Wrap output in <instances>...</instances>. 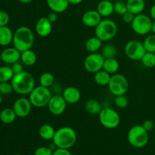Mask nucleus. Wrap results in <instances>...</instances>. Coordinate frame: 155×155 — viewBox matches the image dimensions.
I'll use <instances>...</instances> for the list:
<instances>
[{
  "label": "nucleus",
  "mask_w": 155,
  "mask_h": 155,
  "mask_svg": "<svg viewBox=\"0 0 155 155\" xmlns=\"http://www.w3.org/2000/svg\"><path fill=\"white\" fill-rule=\"evenodd\" d=\"M34 33L28 27L22 26L14 32L12 44L21 52L25 50L31 49L34 44Z\"/></svg>",
  "instance_id": "nucleus-1"
},
{
  "label": "nucleus",
  "mask_w": 155,
  "mask_h": 155,
  "mask_svg": "<svg viewBox=\"0 0 155 155\" xmlns=\"http://www.w3.org/2000/svg\"><path fill=\"white\" fill-rule=\"evenodd\" d=\"M14 92L21 95H29L35 86V79L31 74L27 71H23L20 74H15L11 80Z\"/></svg>",
  "instance_id": "nucleus-2"
},
{
  "label": "nucleus",
  "mask_w": 155,
  "mask_h": 155,
  "mask_svg": "<svg viewBox=\"0 0 155 155\" xmlns=\"http://www.w3.org/2000/svg\"><path fill=\"white\" fill-rule=\"evenodd\" d=\"M77 139V133L72 127H62L56 130L52 141L56 148L70 149L75 145Z\"/></svg>",
  "instance_id": "nucleus-3"
},
{
  "label": "nucleus",
  "mask_w": 155,
  "mask_h": 155,
  "mask_svg": "<svg viewBox=\"0 0 155 155\" xmlns=\"http://www.w3.org/2000/svg\"><path fill=\"white\" fill-rule=\"evenodd\" d=\"M127 140L131 146L136 148H142L146 146L149 141L148 132L142 125H135L128 131Z\"/></svg>",
  "instance_id": "nucleus-4"
},
{
  "label": "nucleus",
  "mask_w": 155,
  "mask_h": 155,
  "mask_svg": "<svg viewBox=\"0 0 155 155\" xmlns=\"http://www.w3.org/2000/svg\"><path fill=\"white\" fill-rule=\"evenodd\" d=\"M117 33V25L111 19L101 20L95 28V34L102 42H107L113 39Z\"/></svg>",
  "instance_id": "nucleus-5"
},
{
  "label": "nucleus",
  "mask_w": 155,
  "mask_h": 155,
  "mask_svg": "<svg viewBox=\"0 0 155 155\" xmlns=\"http://www.w3.org/2000/svg\"><path fill=\"white\" fill-rule=\"evenodd\" d=\"M51 96L52 95L48 88L39 85L36 86L29 94V99L33 107L40 108L48 105Z\"/></svg>",
  "instance_id": "nucleus-6"
},
{
  "label": "nucleus",
  "mask_w": 155,
  "mask_h": 155,
  "mask_svg": "<svg viewBox=\"0 0 155 155\" xmlns=\"http://www.w3.org/2000/svg\"><path fill=\"white\" fill-rule=\"evenodd\" d=\"M98 119L100 124L109 130L117 128L120 124V116L111 107H103L98 114Z\"/></svg>",
  "instance_id": "nucleus-7"
},
{
  "label": "nucleus",
  "mask_w": 155,
  "mask_h": 155,
  "mask_svg": "<svg viewBox=\"0 0 155 155\" xmlns=\"http://www.w3.org/2000/svg\"><path fill=\"white\" fill-rule=\"evenodd\" d=\"M107 86L111 94L115 96H118L127 93L129 89V82L125 76L114 74L110 77Z\"/></svg>",
  "instance_id": "nucleus-8"
},
{
  "label": "nucleus",
  "mask_w": 155,
  "mask_h": 155,
  "mask_svg": "<svg viewBox=\"0 0 155 155\" xmlns=\"http://www.w3.org/2000/svg\"><path fill=\"white\" fill-rule=\"evenodd\" d=\"M152 21L151 18L144 14H139L135 16L131 26L133 31L138 35L144 36L151 32Z\"/></svg>",
  "instance_id": "nucleus-9"
},
{
  "label": "nucleus",
  "mask_w": 155,
  "mask_h": 155,
  "mask_svg": "<svg viewBox=\"0 0 155 155\" xmlns=\"http://www.w3.org/2000/svg\"><path fill=\"white\" fill-rule=\"evenodd\" d=\"M124 52L129 59L133 61H141L146 52L143 42L138 40H130L124 47Z\"/></svg>",
  "instance_id": "nucleus-10"
},
{
  "label": "nucleus",
  "mask_w": 155,
  "mask_h": 155,
  "mask_svg": "<svg viewBox=\"0 0 155 155\" xmlns=\"http://www.w3.org/2000/svg\"><path fill=\"white\" fill-rule=\"evenodd\" d=\"M104 58L101 53H90L84 60V68L89 73L95 74L103 69Z\"/></svg>",
  "instance_id": "nucleus-11"
},
{
  "label": "nucleus",
  "mask_w": 155,
  "mask_h": 155,
  "mask_svg": "<svg viewBox=\"0 0 155 155\" xmlns=\"http://www.w3.org/2000/svg\"><path fill=\"white\" fill-rule=\"evenodd\" d=\"M32 107L33 105L29 98L21 97L15 101L12 108L14 109L18 117L24 118L30 114Z\"/></svg>",
  "instance_id": "nucleus-12"
},
{
  "label": "nucleus",
  "mask_w": 155,
  "mask_h": 155,
  "mask_svg": "<svg viewBox=\"0 0 155 155\" xmlns=\"http://www.w3.org/2000/svg\"><path fill=\"white\" fill-rule=\"evenodd\" d=\"M67 104L68 103L62 95H54L51 96L47 107L51 114L54 116H60L66 110Z\"/></svg>",
  "instance_id": "nucleus-13"
},
{
  "label": "nucleus",
  "mask_w": 155,
  "mask_h": 155,
  "mask_svg": "<svg viewBox=\"0 0 155 155\" xmlns=\"http://www.w3.org/2000/svg\"><path fill=\"white\" fill-rule=\"evenodd\" d=\"M2 61L7 64H12L21 59V51L15 47H6L1 51Z\"/></svg>",
  "instance_id": "nucleus-14"
},
{
  "label": "nucleus",
  "mask_w": 155,
  "mask_h": 155,
  "mask_svg": "<svg viewBox=\"0 0 155 155\" xmlns=\"http://www.w3.org/2000/svg\"><path fill=\"white\" fill-rule=\"evenodd\" d=\"M102 20V17L97 10H89L85 12L82 16V22L88 27H95Z\"/></svg>",
  "instance_id": "nucleus-15"
},
{
  "label": "nucleus",
  "mask_w": 155,
  "mask_h": 155,
  "mask_svg": "<svg viewBox=\"0 0 155 155\" xmlns=\"http://www.w3.org/2000/svg\"><path fill=\"white\" fill-rule=\"evenodd\" d=\"M52 31V24L47 17H42L36 24V32L41 37H47Z\"/></svg>",
  "instance_id": "nucleus-16"
},
{
  "label": "nucleus",
  "mask_w": 155,
  "mask_h": 155,
  "mask_svg": "<svg viewBox=\"0 0 155 155\" xmlns=\"http://www.w3.org/2000/svg\"><path fill=\"white\" fill-rule=\"evenodd\" d=\"M62 96L68 104H74L80 101L81 98V92L74 86H68L63 90Z\"/></svg>",
  "instance_id": "nucleus-17"
},
{
  "label": "nucleus",
  "mask_w": 155,
  "mask_h": 155,
  "mask_svg": "<svg viewBox=\"0 0 155 155\" xmlns=\"http://www.w3.org/2000/svg\"><path fill=\"white\" fill-rule=\"evenodd\" d=\"M46 3L50 10L57 14L66 12L70 5L68 0H46Z\"/></svg>",
  "instance_id": "nucleus-18"
},
{
  "label": "nucleus",
  "mask_w": 155,
  "mask_h": 155,
  "mask_svg": "<svg viewBox=\"0 0 155 155\" xmlns=\"http://www.w3.org/2000/svg\"><path fill=\"white\" fill-rule=\"evenodd\" d=\"M96 10L101 17L107 18L114 12V3L107 0H101L98 2Z\"/></svg>",
  "instance_id": "nucleus-19"
},
{
  "label": "nucleus",
  "mask_w": 155,
  "mask_h": 155,
  "mask_svg": "<svg viewBox=\"0 0 155 155\" xmlns=\"http://www.w3.org/2000/svg\"><path fill=\"white\" fill-rule=\"evenodd\" d=\"M14 33L8 26L0 27V45L8 46L13 41Z\"/></svg>",
  "instance_id": "nucleus-20"
},
{
  "label": "nucleus",
  "mask_w": 155,
  "mask_h": 155,
  "mask_svg": "<svg viewBox=\"0 0 155 155\" xmlns=\"http://www.w3.org/2000/svg\"><path fill=\"white\" fill-rule=\"evenodd\" d=\"M126 3L128 12L134 15L142 14L145 8V0H127Z\"/></svg>",
  "instance_id": "nucleus-21"
},
{
  "label": "nucleus",
  "mask_w": 155,
  "mask_h": 155,
  "mask_svg": "<svg viewBox=\"0 0 155 155\" xmlns=\"http://www.w3.org/2000/svg\"><path fill=\"white\" fill-rule=\"evenodd\" d=\"M20 61L25 66L31 67L33 66L36 63L37 56H36V53L32 49L25 50V51L21 52V59H20Z\"/></svg>",
  "instance_id": "nucleus-22"
},
{
  "label": "nucleus",
  "mask_w": 155,
  "mask_h": 155,
  "mask_svg": "<svg viewBox=\"0 0 155 155\" xmlns=\"http://www.w3.org/2000/svg\"><path fill=\"white\" fill-rule=\"evenodd\" d=\"M18 117L13 108L6 107L0 112V121L5 124H11Z\"/></svg>",
  "instance_id": "nucleus-23"
},
{
  "label": "nucleus",
  "mask_w": 155,
  "mask_h": 155,
  "mask_svg": "<svg viewBox=\"0 0 155 155\" xmlns=\"http://www.w3.org/2000/svg\"><path fill=\"white\" fill-rule=\"evenodd\" d=\"M55 131L54 127L50 124H43L39 129V136L44 140H52L55 134Z\"/></svg>",
  "instance_id": "nucleus-24"
},
{
  "label": "nucleus",
  "mask_w": 155,
  "mask_h": 155,
  "mask_svg": "<svg viewBox=\"0 0 155 155\" xmlns=\"http://www.w3.org/2000/svg\"><path fill=\"white\" fill-rule=\"evenodd\" d=\"M85 47L89 52H97L102 47V41L96 36H92L86 40V43H85Z\"/></svg>",
  "instance_id": "nucleus-25"
},
{
  "label": "nucleus",
  "mask_w": 155,
  "mask_h": 155,
  "mask_svg": "<svg viewBox=\"0 0 155 155\" xmlns=\"http://www.w3.org/2000/svg\"><path fill=\"white\" fill-rule=\"evenodd\" d=\"M102 108L101 103L95 99L87 100L85 104V109L89 114L98 115Z\"/></svg>",
  "instance_id": "nucleus-26"
},
{
  "label": "nucleus",
  "mask_w": 155,
  "mask_h": 155,
  "mask_svg": "<svg viewBox=\"0 0 155 155\" xmlns=\"http://www.w3.org/2000/svg\"><path fill=\"white\" fill-rule=\"evenodd\" d=\"M120 68V63L115 58L104 59L103 70L110 74H117Z\"/></svg>",
  "instance_id": "nucleus-27"
},
{
  "label": "nucleus",
  "mask_w": 155,
  "mask_h": 155,
  "mask_svg": "<svg viewBox=\"0 0 155 155\" xmlns=\"http://www.w3.org/2000/svg\"><path fill=\"white\" fill-rule=\"evenodd\" d=\"M110 77V74L102 69L94 74V81L98 86H105L108 85Z\"/></svg>",
  "instance_id": "nucleus-28"
},
{
  "label": "nucleus",
  "mask_w": 155,
  "mask_h": 155,
  "mask_svg": "<svg viewBox=\"0 0 155 155\" xmlns=\"http://www.w3.org/2000/svg\"><path fill=\"white\" fill-rule=\"evenodd\" d=\"M14 73L11 66L0 67V83L11 82L14 77Z\"/></svg>",
  "instance_id": "nucleus-29"
},
{
  "label": "nucleus",
  "mask_w": 155,
  "mask_h": 155,
  "mask_svg": "<svg viewBox=\"0 0 155 155\" xmlns=\"http://www.w3.org/2000/svg\"><path fill=\"white\" fill-rule=\"evenodd\" d=\"M101 54H102L104 59L115 58V56L117 54V48L113 44L108 43L103 47Z\"/></svg>",
  "instance_id": "nucleus-30"
},
{
  "label": "nucleus",
  "mask_w": 155,
  "mask_h": 155,
  "mask_svg": "<svg viewBox=\"0 0 155 155\" xmlns=\"http://www.w3.org/2000/svg\"><path fill=\"white\" fill-rule=\"evenodd\" d=\"M54 82V77L49 72H45L39 77V85L44 87L49 88Z\"/></svg>",
  "instance_id": "nucleus-31"
},
{
  "label": "nucleus",
  "mask_w": 155,
  "mask_h": 155,
  "mask_svg": "<svg viewBox=\"0 0 155 155\" xmlns=\"http://www.w3.org/2000/svg\"><path fill=\"white\" fill-rule=\"evenodd\" d=\"M141 61L146 68H154L155 67V53L146 51L141 59Z\"/></svg>",
  "instance_id": "nucleus-32"
},
{
  "label": "nucleus",
  "mask_w": 155,
  "mask_h": 155,
  "mask_svg": "<svg viewBox=\"0 0 155 155\" xmlns=\"http://www.w3.org/2000/svg\"><path fill=\"white\" fill-rule=\"evenodd\" d=\"M143 45L146 51L155 53V34L148 35L144 40Z\"/></svg>",
  "instance_id": "nucleus-33"
},
{
  "label": "nucleus",
  "mask_w": 155,
  "mask_h": 155,
  "mask_svg": "<svg viewBox=\"0 0 155 155\" xmlns=\"http://www.w3.org/2000/svg\"><path fill=\"white\" fill-rule=\"evenodd\" d=\"M114 12L117 15H124L126 12H128L127 7V3L123 1H117L114 3Z\"/></svg>",
  "instance_id": "nucleus-34"
},
{
  "label": "nucleus",
  "mask_w": 155,
  "mask_h": 155,
  "mask_svg": "<svg viewBox=\"0 0 155 155\" xmlns=\"http://www.w3.org/2000/svg\"><path fill=\"white\" fill-rule=\"evenodd\" d=\"M114 103L117 107H119V108L124 109L128 106L129 99L125 95H118V96H115Z\"/></svg>",
  "instance_id": "nucleus-35"
},
{
  "label": "nucleus",
  "mask_w": 155,
  "mask_h": 155,
  "mask_svg": "<svg viewBox=\"0 0 155 155\" xmlns=\"http://www.w3.org/2000/svg\"><path fill=\"white\" fill-rule=\"evenodd\" d=\"M14 91L11 82H3L0 83V94L9 95Z\"/></svg>",
  "instance_id": "nucleus-36"
},
{
  "label": "nucleus",
  "mask_w": 155,
  "mask_h": 155,
  "mask_svg": "<svg viewBox=\"0 0 155 155\" xmlns=\"http://www.w3.org/2000/svg\"><path fill=\"white\" fill-rule=\"evenodd\" d=\"M53 150L49 147L42 146L36 148L33 155H52Z\"/></svg>",
  "instance_id": "nucleus-37"
},
{
  "label": "nucleus",
  "mask_w": 155,
  "mask_h": 155,
  "mask_svg": "<svg viewBox=\"0 0 155 155\" xmlns=\"http://www.w3.org/2000/svg\"><path fill=\"white\" fill-rule=\"evenodd\" d=\"M10 21V17L8 12L5 11H0V27L8 26V24Z\"/></svg>",
  "instance_id": "nucleus-38"
},
{
  "label": "nucleus",
  "mask_w": 155,
  "mask_h": 155,
  "mask_svg": "<svg viewBox=\"0 0 155 155\" xmlns=\"http://www.w3.org/2000/svg\"><path fill=\"white\" fill-rule=\"evenodd\" d=\"M11 68H12V71H13L14 74H18L20 73L23 72L24 71V68H23V64L22 62L17 61L15 63L11 64Z\"/></svg>",
  "instance_id": "nucleus-39"
},
{
  "label": "nucleus",
  "mask_w": 155,
  "mask_h": 155,
  "mask_svg": "<svg viewBox=\"0 0 155 155\" xmlns=\"http://www.w3.org/2000/svg\"><path fill=\"white\" fill-rule=\"evenodd\" d=\"M135 16H136V15L132 14L131 12H126L124 15H122L123 21H124V22L126 23V24H132Z\"/></svg>",
  "instance_id": "nucleus-40"
},
{
  "label": "nucleus",
  "mask_w": 155,
  "mask_h": 155,
  "mask_svg": "<svg viewBox=\"0 0 155 155\" xmlns=\"http://www.w3.org/2000/svg\"><path fill=\"white\" fill-rule=\"evenodd\" d=\"M52 155H72V154H71V152L70 151L69 149L56 148L53 151Z\"/></svg>",
  "instance_id": "nucleus-41"
},
{
  "label": "nucleus",
  "mask_w": 155,
  "mask_h": 155,
  "mask_svg": "<svg viewBox=\"0 0 155 155\" xmlns=\"http://www.w3.org/2000/svg\"><path fill=\"white\" fill-rule=\"evenodd\" d=\"M142 127L145 129L148 132H150L154 128V123L151 120H146L142 124Z\"/></svg>",
  "instance_id": "nucleus-42"
},
{
  "label": "nucleus",
  "mask_w": 155,
  "mask_h": 155,
  "mask_svg": "<svg viewBox=\"0 0 155 155\" xmlns=\"http://www.w3.org/2000/svg\"><path fill=\"white\" fill-rule=\"evenodd\" d=\"M47 18H48V21H49L51 24H54V23H55L58 20V15L55 12H51V13H49V15H48Z\"/></svg>",
  "instance_id": "nucleus-43"
},
{
  "label": "nucleus",
  "mask_w": 155,
  "mask_h": 155,
  "mask_svg": "<svg viewBox=\"0 0 155 155\" xmlns=\"http://www.w3.org/2000/svg\"><path fill=\"white\" fill-rule=\"evenodd\" d=\"M150 16L155 21V4L153 5L150 9Z\"/></svg>",
  "instance_id": "nucleus-44"
},
{
  "label": "nucleus",
  "mask_w": 155,
  "mask_h": 155,
  "mask_svg": "<svg viewBox=\"0 0 155 155\" xmlns=\"http://www.w3.org/2000/svg\"><path fill=\"white\" fill-rule=\"evenodd\" d=\"M69 4L71 5H79L83 2V0H68Z\"/></svg>",
  "instance_id": "nucleus-45"
},
{
  "label": "nucleus",
  "mask_w": 155,
  "mask_h": 155,
  "mask_svg": "<svg viewBox=\"0 0 155 155\" xmlns=\"http://www.w3.org/2000/svg\"><path fill=\"white\" fill-rule=\"evenodd\" d=\"M18 1L22 4H29V3L33 2V0H18Z\"/></svg>",
  "instance_id": "nucleus-46"
},
{
  "label": "nucleus",
  "mask_w": 155,
  "mask_h": 155,
  "mask_svg": "<svg viewBox=\"0 0 155 155\" xmlns=\"http://www.w3.org/2000/svg\"><path fill=\"white\" fill-rule=\"evenodd\" d=\"M151 32L153 33V34H155V21H152V24H151Z\"/></svg>",
  "instance_id": "nucleus-47"
},
{
  "label": "nucleus",
  "mask_w": 155,
  "mask_h": 155,
  "mask_svg": "<svg viewBox=\"0 0 155 155\" xmlns=\"http://www.w3.org/2000/svg\"><path fill=\"white\" fill-rule=\"evenodd\" d=\"M2 97L1 94H0V104H2Z\"/></svg>",
  "instance_id": "nucleus-48"
},
{
  "label": "nucleus",
  "mask_w": 155,
  "mask_h": 155,
  "mask_svg": "<svg viewBox=\"0 0 155 155\" xmlns=\"http://www.w3.org/2000/svg\"><path fill=\"white\" fill-rule=\"evenodd\" d=\"M2 61V58H1V52H0V63H1Z\"/></svg>",
  "instance_id": "nucleus-49"
},
{
  "label": "nucleus",
  "mask_w": 155,
  "mask_h": 155,
  "mask_svg": "<svg viewBox=\"0 0 155 155\" xmlns=\"http://www.w3.org/2000/svg\"><path fill=\"white\" fill-rule=\"evenodd\" d=\"M12 155H22V154H12Z\"/></svg>",
  "instance_id": "nucleus-50"
},
{
  "label": "nucleus",
  "mask_w": 155,
  "mask_h": 155,
  "mask_svg": "<svg viewBox=\"0 0 155 155\" xmlns=\"http://www.w3.org/2000/svg\"><path fill=\"white\" fill-rule=\"evenodd\" d=\"M107 1H110V2H113V1H114V0H107Z\"/></svg>",
  "instance_id": "nucleus-51"
}]
</instances>
